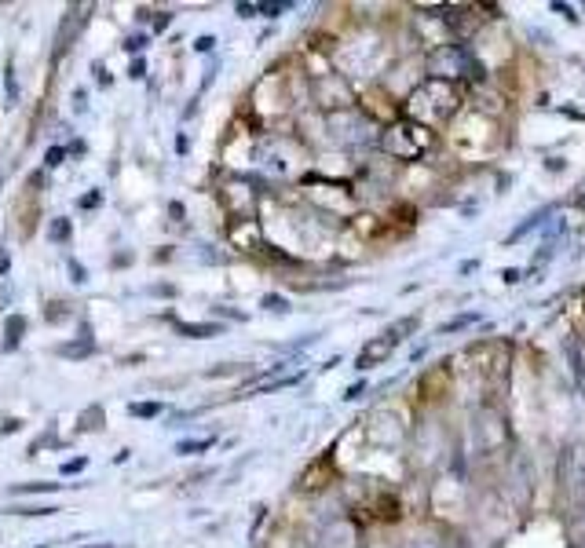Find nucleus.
<instances>
[{
	"mask_svg": "<svg viewBox=\"0 0 585 548\" xmlns=\"http://www.w3.org/2000/svg\"><path fill=\"white\" fill-rule=\"evenodd\" d=\"M461 103H465V84L428 77L421 88L410 92V99H406V118L417 121V124H424V128H435V124H447L454 113L461 110Z\"/></svg>",
	"mask_w": 585,
	"mask_h": 548,
	"instance_id": "f257e3e1",
	"label": "nucleus"
},
{
	"mask_svg": "<svg viewBox=\"0 0 585 548\" xmlns=\"http://www.w3.org/2000/svg\"><path fill=\"white\" fill-rule=\"evenodd\" d=\"M377 143H380V150L388 154L392 161H403V165L424 161V157H432L435 147H439V139H435L432 128H424V124L410 121V118H399L392 124H384Z\"/></svg>",
	"mask_w": 585,
	"mask_h": 548,
	"instance_id": "f03ea898",
	"label": "nucleus"
},
{
	"mask_svg": "<svg viewBox=\"0 0 585 548\" xmlns=\"http://www.w3.org/2000/svg\"><path fill=\"white\" fill-rule=\"evenodd\" d=\"M428 74L435 81L461 84V77H479V63L465 45H435L432 55H428Z\"/></svg>",
	"mask_w": 585,
	"mask_h": 548,
	"instance_id": "7ed1b4c3",
	"label": "nucleus"
},
{
	"mask_svg": "<svg viewBox=\"0 0 585 548\" xmlns=\"http://www.w3.org/2000/svg\"><path fill=\"white\" fill-rule=\"evenodd\" d=\"M322 472H333V465H330V457H319L315 465H311L300 479H296V490H304V494H315V490H322L330 479H322Z\"/></svg>",
	"mask_w": 585,
	"mask_h": 548,
	"instance_id": "20e7f679",
	"label": "nucleus"
},
{
	"mask_svg": "<svg viewBox=\"0 0 585 548\" xmlns=\"http://www.w3.org/2000/svg\"><path fill=\"white\" fill-rule=\"evenodd\" d=\"M176 333L191 337V340H205V337H220L223 325H216V322H176Z\"/></svg>",
	"mask_w": 585,
	"mask_h": 548,
	"instance_id": "39448f33",
	"label": "nucleus"
},
{
	"mask_svg": "<svg viewBox=\"0 0 585 548\" xmlns=\"http://www.w3.org/2000/svg\"><path fill=\"white\" fill-rule=\"evenodd\" d=\"M92 351H95V340H92L88 329H81V340H74V344H59V355H63V358H88Z\"/></svg>",
	"mask_w": 585,
	"mask_h": 548,
	"instance_id": "423d86ee",
	"label": "nucleus"
},
{
	"mask_svg": "<svg viewBox=\"0 0 585 548\" xmlns=\"http://www.w3.org/2000/svg\"><path fill=\"white\" fill-rule=\"evenodd\" d=\"M22 333H26V319L22 314H11L8 319V325H4V351H15L19 348V340H22Z\"/></svg>",
	"mask_w": 585,
	"mask_h": 548,
	"instance_id": "0eeeda50",
	"label": "nucleus"
},
{
	"mask_svg": "<svg viewBox=\"0 0 585 548\" xmlns=\"http://www.w3.org/2000/svg\"><path fill=\"white\" fill-rule=\"evenodd\" d=\"M103 428V406H92L77 417V431H99Z\"/></svg>",
	"mask_w": 585,
	"mask_h": 548,
	"instance_id": "6e6552de",
	"label": "nucleus"
},
{
	"mask_svg": "<svg viewBox=\"0 0 585 548\" xmlns=\"http://www.w3.org/2000/svg\"><path fill=\"white\" fill-rule=\"evenodd\" d=\"M165 406L161 402H132V406H128V413L132 417H143V421H150V417H158Z\"/></svg>",
	"mask_w": 585,
	"mask_h": 548,
	"instance_id": "1a4fd4ad",
	"label": "nucleus"
},
{
	"mask_svg": "<svg viewBox=\"0 0 585 548\" xmlns=\"http://www.w3.org/2000/svg\"><path fill=\"white\" fill-rule=\"evenodd\" d=\"M59 486L63 483H19V486H11V494H51Z\"/></svg>",
	"mask_w": 585,
	"mask_h": 548,
	"instance_id": "9d476101",
	"label": "nucleus"
},
{
	"mask_svg": "<svg viewBox=\"0 0 585 548\" xmlns=\"http://www.w3.org/2000/svg\"><path fill=\"white\" fill-rule=\"evenodd\" d=\"M260 307L275 311V314H285V311H289V300H285V296H278V293H267V296L260 300Z\"/></svg>",
	"mask_w": 585,
	"mask_h": 548,
	"instance_id": "9b49d317",
	"label": "nucleus"
},
{
	"mask_svg": "<svg viewBox=\"0 0 585 548\" xmlns=\"http://www.w3.org/2000/svg\"><path fill=\"white\" fill-rule=\"evenodd\" d=\"M479 319V314H461V319H454V322H443V325H439V333H458V329H465V325H472Z\"/></svg>",
	"mask_w": 585,
	"mask_h": 548,
	"instance_id": "f8f14e48",
	"label": "nucleus"
},
{
	"mask_svg": "<svg viewBox=\"0 0 585 548\" xmlns=\"http://www.w3.org/2000/svg\"><path fill=\"white\" fill-rule=\"evenodd\" d=\"M209 446H212V439H194V442H179L176 453H202V450H209Z\"/></svg>",
	"mask_w": 585,
	"mask_h": 548,
	"instance_id": "ddd939ff",
	"label": "nucleus"
},
{
	"mask_svg": "<svg viewBox=\"0 0 585 548\" xmlns=\"http://www.w3.org/2000/svg\"><path fill=\"white\" fill-rule=\"evenodd\" d=\"M48 234H51V241H66V238H70V223H66V220H55V223L48 227Z\"/></svg>",
	"mask_w": 585,
	"mask_h": 548,
	"instance_id": "4468645a",
	"label": "nucleus"
},
{
	"mask_svg": "<svg viewBox=\"0 0 585 548\" xmlns=\"http://www.w3.org/2000/svg\"><path fill=\"white\" fill-rule=\"evenodd\" d=\"M63 161H66V150H63V147H51V150L45 154V165H48V168H59Z\"/></svg>",
	"mask_w": 585,
	"mask_h": 548,
	"instance_id": "2eb2a0df",
	"label": "nucleus"
},
{
	"mask_svg": "<svg viewBox=\"0 0 585 548\" xmlns=\"http://www.w3.org/2000/svg\"><path fill=\"white\" fill-rule=\"evenodd\" d=\"M70 278H74L77 285H81V282H88V274H84V267L77 264V259H70Z\"/></svg>",
	"mask_w": 585,
	"mask_h": 548,
	"instance_id": "dca6fc26",
	"label": "nucleus"
},
{
	"mask_svg": "<svg viewBox=\"0 0 585 548\" xmlns=\"http://www.w3.org/2000/svg\"><path fill=\"white\" fill-rule=\"evenodd\" d=\"M84 465H88V460H84V457H77V460H66V465H63V475H77Z\"/></svg>",
	"mask_w": 585,
	"mask_h": 548,
	"instance_id": "f3484780",
	"label": "nucleus"
},
{
	"mask_svg": "<svg viewBox=\"0 0 585 548\" xmlns=\"http://www.w3.org/2000/svg\"><path fill=\"white\" fill-rule=\"evenodd\" d=\"M552 11H560V15H567V22H578V15H575V8H570V4H560V0H556V4H552Z\"/></svg>",
	"mask_w": 585,
	"mask_h": 548,
	"instance_id": "a211bd4d",
	"label": "nucleus"
},
{
	"mask_svg": "<svg viewBox=\"0 0 585 548\" xmlns=\"http://www.w3.org/2000/svg\"><path fill=\"white\" fill-rule=\"evenodd\" d=\"M520 278H523V271H516V267H508V271H502V282H505V285H516Z\"/></svg>",
	"mask_w": 585,
	"mask_h": 548,
	"instance_id": "6ab92c4d",
	"label": "nucleus"
},
{
	"mask_svg": "<svg viewBox=\"0 0 585 548\" xmlns=\"http://www.w3.org/2000/svg\"><path fill=\"white\" fill-rule=\"evenodd\" d=\"M278 11H285V4H260V15H267V19H275Z\"/></svg>",
	"mask_w": 585,
	"mask_h": 548,
	"instance_id": "aec40b11",
	"label": "nucleus"
},
{
	"mask_svg": "<svg viewBox=\"0 0 585 548\" xmlns=\"http://www.w3.org/2000/svg\"><path fill=\"white\" fill-rule=\"evenodd\" d=\"M168 22H173V11H158V19H154V30H165Z\"/></svg>",
	"mask_w": 585,
	"mask_h": 548,
	"instance_id": "412c9836",
	"label": "nucleus"
},
{
	"mask_svg": "<svg viewBox=\"0 0 585 548\" xmlns=\"http://www.w3.org/2000/svg\"><path fill=\"white\" fill-rule=\"evenodd\" d=\"M143 45H147V37H128V40H125L128 51H143Z\"/></svg>",
	"mask_w": 585,
	"mask_h": 548,
	"instance_id": "4be33fe9",
	"label": "nucleus"
},
{
	"mask_svg": "<svg viewBox=\"0 0 585 548\" xmlns=\"http://www.w3.org/2000/svg\"><path fill=\"white\" fill-rule=\"evenodd\" d=\"M212 45H216V37H198V40H194L198 51H212Z\"/></svg>",
	"mask_w": 585,
	"mask_h": 548,
	"instance_id": "5701e85b",
	"label": "nucleus"
},
{
	"mask_svg": "<svg viewBox=\"0 0 585 548\" xmlns=\"http://www.w3.org/2000/svg\"><path fill=\"white\" fill-rule=\"evenodd\" d=\"M256 11H260V4H238V15H241V19H253Z\"/></svg>",
	"mask_w": 585,
	"mask_h": 548,
	"instance_id": "b1692460",
	"label": "nucleus"
},
{
	"mask_svg": "<svg viewBox=\"0 0 585 548\" xmlns=\"http://www.w3.org/2000/svg\"><path fill=\"white\" fill-rule=\"evenodd\" d=\"M99 201H103V198H99V194H84V198H81V209H95V205H99Z\"/></svg>",
	"mask_w": 585,
	"mask_h": 548,
	"instance_id": "393cba45",
	"label": "nucleus"
},
{
	"mask_svg": "<svg viewBox=\"0 0 585 548\" xmlns=\"http://www.w3.org/2000/svg\"><path fill=\"white\" fill-rule=\"evenodd\" d=\"M362 392H366V384L359 380V384H351V387H348V392H344V398H359Z\"/></svg>",
	"mask_w": 585,
	"mask_h": 548,
	"instance_id": "a878e982",
	"label": "nucleus"
},
{
	"mask_svg": "<svg viewBox=\"0 0 585 548\" xmlns=\"http://www.w3.org/2000/svg\"><path fill=\"white\" fill-rule=\"evenodd\" d=\"M578 191H582V194H575V198L567 201V205H575V209H585V186H578Z\"/></svg>",
	"mask_w": 585,
	"mask_h": 548,
	"instance_id": "bb28decb",
	"label": "nucleus"
},
{
	"mask_svg": "<svg viewBox=\"0 0 585 548\" xmlns=\"http://www.w3.org/2000/svg\"><path fill=\"white\" fill-rule=\"evenodd\" d=\"M143 70H147V66H143V59H136L132 70H128V77H143Z\"/></svg>",
	"mask_w": 585,
	"mask_h": 548,
	"instance_id": "cd10ccee",
	"label": "nucleus"
},
{
	"mask_svg": "<svg viewBox=\"0 0 585 548\" xmlns=\"http://www.w3.org/2000/svg\"><path fill=\"white\" fill-rule=\"evenodd\" d=\"M19 424H22V421H4V424H0V431H4V435H11V431H19Z\"/></svg>",
	"mask_w": 585,
	"mask_h": 548,
	"instance_id": "c85d7f7f",
	"label": "nucleus"
},
{
	"mask_svg": "<svg viewBox=\"0 0 585 548\" xmlns=\"http://www.w3.org/2000/svg\"><path fill=\"white\" fill-rule=\"evenodd\" d=\"M545 168H549V172H560V168H563V161H560V157H549V165H545Z\"/></svg>",
	"mask_w": 585,
	"mask_h": 548,
	"instance_id": "c756f323",
	"label": "nucleus"
},
{
	"mask_svg": "<svg viewBox=\"0 0 585 548\" xmlns=\"http://www.w3.org/2000/svg\"><path fill=\"white\" fill-rule=\"evenodd\" d=\"M413 548H439V541H428V538H424V541H417Z\"/></svg>",
	"mask_w": 585,
	"mask_h": 548,
	"instance_id": "7c9ffc66",
	"label": "nucleus"
},
{
	"mask_svg": "<svg viewBox=\"0 0 585 548\" xmlns=\"http://www.w3.org/2000/svg\"><path fill=\"white\" fill-rule=\"evenodd\" d=\"M8 264H11V259H8V252H0V274L8 271Z\"/></svg>",
	"mask_w": 585,
	"mask_h": 548,
	"instance_id": "2f4dec72",
	"label": "nucleus"
},
{
	"mask_svg": "<svg viewBox=\"0 0 585 548\" xmlns=\"http://www.w3.org/2000/svg\"><path fill=\"white\" fill-rule=\"evenodd\" d=\"M84 548H113V545H84Z\"/></svg>",
	"mask_w": 585,
	"mask_h": 548,
	"instance_id": "473e14b6",
	"label": "nucleus"
}]
</instances>
